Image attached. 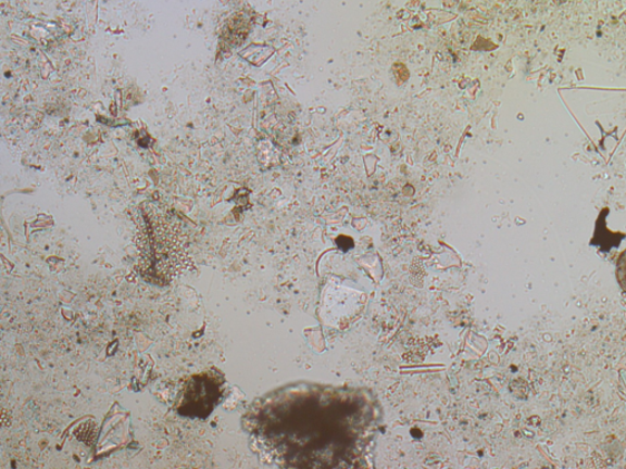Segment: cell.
I'll list each match as a JSON object with an SVG mask.
<instances>
[{"mask_svg":"<svg viewBox=\"0 0 626 469\" xmlns=\"http://www.w3.org/2000/svg\"><path fill=\"white\" fill-rule=\"evenodd\" d=\"M616 280H618L623 291L626 292V250L622 252L618 261H616Z\"/></svg>","mask_w":626,"mask_h":469,"instance_id":"cell-3","label":"cell"},{"mask_svg":"<svg viewBox=\"0 0 626 469\" xmlns=\"http://www.w3.org/2000/svg\"><path fill=\"white\" fill-rule=\"evenodd\" d=\"M140 214L136 246L143 276L163 283L183 276L192 262L181 225L154 203L142 205Z\"/></svg>","mask_w":626,"mask_h":469,"instance_id":"cell-2","label":"cell"},{"mask_svg":"<svg viewBox=\"0 0 626 469\" xmlns=\"http://www.w3.org/2000/svg\"><path fill=\"white\" fill-rule=\"evenodd\" d=\"M376 429V413L358 390L303 385L273 409L270 435L293 467L356 466Z\"/></svg>","mask_w":626,"mask_h":469,"instance_id":"cell-1","label":"cell"}]
</instances>
